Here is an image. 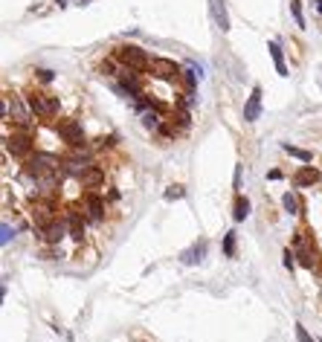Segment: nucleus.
<instances>
[{
  "label": "nucleus",
  "mask_w": 322,
  "mask_h": 342,
  "mask_svg": "<svg viewBox=\"0 0 322 342\" xmlns=\"http://www.w3.org/2000/svg\"><path fill=\"white\" fill-rule=\"evenodd\" d=\"M290 15H293V21H296L299 29L305 26V15H302V3H299V0H290Z\"/></svg>",
  "instance_id": "27"
},
{
  "label": "nucleus",
  "mask_w": 322,
  "mask_h": 342,
  "mask_svg": "<svg viewBox=\"0 0 322 342\" xmlns=\"http://www.w3.org/2000/svg\"><path fill=\"white\" fill-rule=\"evenodd\" d=\"M180 79H183V84H186V93H194V87H198V79H201V73H198V67H194V64H189V67H183Z\"/></svg>",
  "instance_id": "21"
},
{
  "label": "nucleus",
  "mask_w": 322,
  "mask_h": 342,
  "mask_svg": "<svg viewBox=\"0 0 322 342\" xmlns=\"http://www.w3.org/2000/svg\"><path fill=\"white\" fill-rule=\"evenodd\" d=\"M267 49H270V55H273V64H276V73L282 75V79H288V61H284V52H282V44L279 41H270L267 44Z\"/></svg>",
  "instance_id": "15"
},
{
  "label": "nucleus",
  "mask_w": 322,
  "mask_h": 342,
  "mask_svg": "<svg viewBox=\"0 0 322 342\" xmlns=\"http://www.w3.org/2000/svg\"><path fill=\"white\" fill-rule=\"evenodd\" d=\"M52 128H56V134L64 139L70 148H90L87 137H84V128H81V122L76 119V116H64V119H58V122H52Z\"/></svg>",
  "instance_id": "6"
},
{
  "label": "nucleus",
  "mask_w": 322,
  "mask_h": 342,
  "mask_svg": "<svg viewBox=\"0 0 322 342\" xmlns=\"http://www.w3.org/2000/svg\"><path fill=\"white\" fill-rule=\"evenodd\" d=\"M56 3H58V6H67V0H56Z\"/></svg>",
  "instance_id": "37"
},
{
  "label": "nucleus",
  "mask_w": 322,
  "mask_h": 342,
  "mask_svg": "<svg viewBox=\"0 0 322 342\" xmlns=\"http://www.w3.org/2000/svg\"><path fill=\"white\" fill-rule=\"evenodd\" d=\"M76 3H79V6H87V3H93V0H76Z\"/></svg>",
  "instance_id": "36"
},
{
  "label": "nucleus",
  "mask_w": 322,
  "mask_h": 342,
  "mask_svg": "<svg viewBox=\"0 0 322 342\" xmlns=\"http://www.w3.org/2000/svg\"><path fill=\"white\" fill-rule=\"evenodd\" d=\"M282 151L290 154V157H296L299 163H311V160H314L311 151H305V148H299V145H290V142H282Z\"/></svg>",
  "instance_id": "23"
},
{
  "label": "nucleus",
  "mask_w": 322,
  "mask_h": 342,
  "mask_svg": "<svg viewBox=\"0 0 322 342\" xmlns=\"http://www.w3.org/2000/svg\"><path fill=\"white\" fill-rule=\"evenodd\" d=\"M35 75H38L41 84H49L52 79H56V73H52V70H47V67H38V70H35Z\"/></svg>",
  "instance_id": "29"
},
{
  "label": "nucleus",
  "mask_w": 322,
  "mask_h": 342,
  "mask_svg": "<svg viewBox=\"0 0 322 342\" xmlns=\"http://www.w3.org/2000/svg\"><path fill=\"white\" fill-rule=\"evenodd\" d=\"M157 134H160V137L166 139V142H171V139H177V134H180V130L174 128V125H171L169 119H163V125L157 128Z\"/></svg>",
  "instance_id": "25"
},
{
  "label": "nucleus",
  "mask_w": 322,
  "mask_h": 342,
  "mask_svg": "<svg viewBox=\"0 0 322 342\" xmlns=\"http://www.w3.org/2000/svg\"><path fill=\"white\" fill-rule=\"evenodd\" d=\"M113 58H116L122 67L139 70V73H148V67H151V55H148L139 44H116V47H113Z\"/></svg>",
  "instance_id": "4"
},
{
  "label": "nucleus",
  "mask_w": 322,
  "mask_h": 342,
  "mask_svg": "<svg viewBox=\"0 0 322 342\" xmlns=\"http://www.w3.org/2000/svg\"><path fill=\"white\" fill-rule=\"evenodd\" d=\"M64 157H67V163H70V168L76 171V174H79L81 168H87V165L96 163V151H93V148H70Z\"/></svg>",
  "instance_id": "12"
},
{
  "label": "nucleus",
  "mask_w": 322,
  "mask_h": 342,
  "mask_svg": "<svg viewBox=\"0 0 322 342\" xmlns=\"http://www.w3.org/2000/svg\"><path fill=\"white\" fill-rule=\"evenodd\" d=\"M148 73H151L154 79H160V82H177L180 73H183V67H180L177 61H171V58H151Z\"/></svg>",
  "instance_id": "9"
},
{
  "label": "nucleus",
  "mask_w": 322,
  "mask_h": 342,
  "mask_svg": "<svg viewBox=\"0 0 322 342\" xmlns=\"http://www.w3.org/2000/svg\"><path fill=\"white\" fill-rule=\"evenodd\" d=\"M32 235L38 238L44 246H61L64 238H70V226H67L64 215L52 218L49 223H41V226H32Z\"/></svg>",
  "instance_id": "5"
},
{
  "label": "nucleus",
  "mask_w": 322,
  "mask_h": 342,
  "mask_svg": "<svg viewBox=\"0 0 322 342\" xmlns=\"http://www.w3.org/2000/svg\"><path fill=\"white\" fill-rule=\"evenodd\" d=\"M24 96V102L29 105V110H32V116L38 119V122H52L58 116V110H61V99L52 96V93H41V90H26V93H21Z\"/></svg>",
  "instance_id": "1"
},
{
  "label": "nucleus",
  "mask_w": 322,
  "mask_h": 342,
  "mask_svg": "<svg viewBox=\"0 0 322 342\" xmlns=\"http://www.w3.org/2000/svg\"><path fill=\"white\" fill-rule=\"evenodd\" d=\"M293 331H296V339H299V342H316L314 336H311V334L305 331V325H296Z\"/></svg>",
  "instance_id": "31"
},
{
  "label": "nucleus",
  "mask_w": 322,
  "mask_h": 342,
  "mask_svg": "<svg viewBox=\"0 0 322 342\" xmlns=\"http://www.w3.org/2000/svg\"><path fill=\"white\" fill-rule=\"evenodd\" d=\"M282 206H284V212H288V215H302V212H305L302 200H299L293 192H284V195H282Z\"/></svg>",
  "instance_id": "18"
},
{
  "label": "nucleus",
  "mask_w": 322,
  "mask_h": 342,
  "mask_svg": "<svg viewBox=\"0 0 322 342\" xmlns=\"http://www.w3.org/2000/svg\"><path fill=\"white\" fill-rule=\"evenodd\" d=\"M163 197H166L169 203H171V200H183V197H186V188L180 186V183H171V186L166 188V195H163Z\"/></svg>",
  "instance_id": "26"
},
{
  "label": "nucleus",
  "mask_w": 322,
  "mask_h": 342,
  "mask_svg": "<svg viewBox=\"0 0 322 342\" xmlns=\"http://www.w3.org/2000/svg\"><path fill=\"white\" fill-rule=\"evenodd\" d=\"M232 188H235V195H241V165H235V177H232Z\"/></svg>",
  "instance_id": "32"
},
{
  "label": "nucleus",
  "mask_w": 322,
  "mask_h": 342,
  "mask_svg": "<svg viewBox=\"0 0 322 342\" xmlns=\"http://www.w3.org/2000/svg\"><path fill=\"white\" fill-rule=\"evenodd\" d=\"M105 180H108V171L102 163H93L76 174V183H79L81 192H102V188H105Z\"/></svg>",
  "instance_id": "8"
},
{
  "label": "nucleus",
  "mask_w": 322,
  "mask_h": 342,
  "mask_svg": "<svg viewBox=\"0 0 322 342\" xmlns=\"http://www.w3.org/2000/svg\"><path fill=\"white\" fill-rule=\"evenodd\" d=\"M290 183H293L296 188H311V186H319V183H322V174H319L316 165L302 163L293 174H290Z\"/></svg>",
  "instance_id": "10"
},
{
  "label": "nucleus",
  "mask_w": 322,
  "mask_h": 342,
  "mask_svg": "<svg viewBox=\"0 0 322 342\" xmlns=\"http://www.w3.org/2000/svg\"><path fill=\"white\" fill-rule=\"evenodd\" d=\"M267 177H270V180H282V171H279V168H270V171H267Z\"/></svg>",
  "instance_id": "34"
},
{
  "label": "nucleus",
  "mask_w": 322,
  "mask_h": 342,
  "mask_svg": "<svg viewBox=\"0 0 322 342\" xmlns=\"http://www.w3.org/2000/svg\"><path fill=\"white\" fill-rule=\"evenodd\" d=\"M293 250H296V264H299V267L311 270V273L322 267L319 250H316V244H314V241H308V244H302V246H293Z\"/></svg>",
  "instance_id": "11"
},
{
  "label": "nucleus",
  "mask_w": 322,
  "mask_h": 342,
  "mask_svg": "<svg viewBox=\"0 0 322 342\" xmlns=\"http://www.w3.org/2000/svg\"><path fill=\"white\" fill-rule=\"evenodd\" d=\"M119 200V192L116 188H108V203H116Z\"/></svg>",
  "instance_id": "33"
},
{
  "label": "nucleus",
  "mask_w": 322,
  "mask_h": 342,
  "mask_svg": "<svg viewBox=\"0 0 322 342\" xmlns=\"http://www.w3.org/2000/svg\"><path fill=\"white\" fill-rule=\"evenodd\" d=\"M284 267H288V270H293V267H296V250H293V246H284Z\"/></svg>",
  "instance_id": "28"
},
{
  "label": "nucleus",
  "mask_w": 322,
  "mask_h": 342,
  "mask_svg": "<svg viewBox=\"0 0 322 342\" xmlns=\"http://www.w3.org/2000/svg\"><path fill=\"white\" fill-rule=\"evenodd\" d=\"M116 145H119V137H116V134H102V137H96L90 142L93 151H111V148H116Z\"/></svg>",
  "instance_id": "17"
},
{
  "label": "nucleus",
  "mask_w": 322,
  "mask_h": 342,
  "mask_svg": "<svg viewBox=\"0 0 322 342\" xmlns=\"http://www.w3.org/2000/svg\"><path fill=\"white\" fill-rule=\"evenodd\" d=\"M58 160H61V157H56V154H47V151H35L32 157H26L24 163H21V174H24L26 180L38 183V180H44L47 174L58 171Z\"/></svg>",
  "instance_id": "2"
},
{
  "label": "nucleus",
  "mask_w": 322,
  "mask_h": 342,
  "mask_svg": "<svg viewBox=\"0 0 322 342\" xmlns=\"http://www.w3.org/2000/svg\"><path fill=\"white\" fill-rule=\"evenodd\" d=\"M119 70H122V64L116 61V58H105V61H99V67H96V73L99 75H105V79H113V75H119Z\"/></svg>",
  "instance_id": "19"
},
{
  "label": "nucleus",
  "mask_w": 322,
  "mask_h": 342,
  "mask_svg": "<svg viewBox=\"0 0 322 342\" xmlns=\"http://www.w3.org/2000/svg\"><path fill=\"white\" fill-rule=\"evenodd\" d=\"M166 119H169V122L174 125L177 130H189V125H192V113H189L186 107H174V110L166 116Z\"/></svg>",
  "instance_id": "16"
},
{
  "label": "nucleus",
  "mask_w": 322,
  "mask_h": 342,
  "mask_svg": "<svg viewBox=\"0 0 322 342\" xmlns=\"http://www.w3.org/2000/svg\"><path fill=\"white\" fill-rule=\"evenodd\" d=\"M3 154L12 157V160H21L24 163L26 157L35 154V137L32 130H21V128H12V134L3 137Z\"/></svg>",
  "instance_id": "3"
},
{
  "label": "nucleus",
  "mask_w": 322,
  "mask_h": 342,
  "mask_svg": "<svg viewBox=\"0 0 322 342\" xmlns=\"http://www.w3.org/2000/svg\"><path fill=\"white\" fill-rule=\"evenodd\" d=\"M261 93H264L261 87H253L250 99L244 102V119L247 122H256L258 116H261Z\"/></svg>",
  "instance_id": "13"
},
{
  "label": "nucleus",
  "mask_w": 322,
  "mask_h": 342,
  "mask_svg": "<svg viewBox=\"0 0 322 342\" xmlns=\"http://www.w3.org/2000/svg\"><path fill=\"white\" fill-rule=\"evenodd\" d=\"M79 203H81V212H84L87 223H102L108 218V209H111V203H108V197L102 192H81Z\"/></svg>",
  "instance_id": "7"
},
{
  "label": "nucleus",
  "mask_w": 322,
  "mask_h": 342,
  "mask_svg": "<svg viewBox=\"0 0 322 342\" xmlns=\"http://www.w3.org/2000/svg\"><path fill=\"white\" fill-rule=\"evenodd\" d=\"M209 9H212V17H215L218 29H221V32H229V17H226L224 0H209Z\"/></svg>",
  "instance_id": "14"
},
{
  "label": "nucleus",
  "mask_w": 322,
  "mask_h": 342,
  "mask_svg": "<svg viewBox=\"0 0 322 342\" xmlns=\"http://www.w3.org/2000/svg\"><path fill=\"white\" fill-rule=\"evenodd\" d=\"M203 253H206V241H201V244H194V246H189L183 255H180V261L183 264H198V261L203 258Z\"/></svg>",
  "instance_id": "22"
},
{
  "label": "nucleus",
  "mask_w": 322,
  "mask_h": 342,
  "mask_svg": "<svg viewBox=\"0 0 322 342\" xmlns=\"http://www.w3.org/2000/svg\"><path fill=\"white\" fill-rule=\"evenodd\" d=\"M12 238H15V226H9V223H3V235H0V244L6 246L9 241H12Z\"/></svg>",
  "instance_id": "30"
},
{
  "label": "nucleus",
  "mask_w": 322,
  "mask_h": 342,
  "mask_svg": "<svg viewBox=\"0 0 322 342\" xmlns=\"http://www.w3.org/2000/svg\"><path fill=\"white\" fill-rule=\"evenodd\" d=\"M221 250H224L226 258H235V232H224V241H221Z\"/></svg>",
  "instance_id": "24"
},
{
  "label": "nucleus",
  "mask_w": 322,
  "mask_h": 342,
  "mask_svg": "<svg viewBox=\"0 0 322 342\" xmlns=\"http://www.w3.org/2000/svg\"><path fill=\"white\" fill-rule=\"evenodd\" d=\"M314 6L319 9V15H322V0H314Z\"/></svg>",
  "instance_id": "35"
},
{
  "label": "nucleus",
  "mask_w": 322,
  "mask_h": 342,
  "mask_svg": "<svg viewBox=\"0 0 322 342\" xmlns=\"http://www.w3.org/2000/svg\"><path fill=\"white\" fill-rule=\"evenodd\" d=\"M247 215H250V200H247L244 195H235V203H232V218H235V223H241Z\"/></svg>",
  "instance_id": "20"
}]
</instances>
